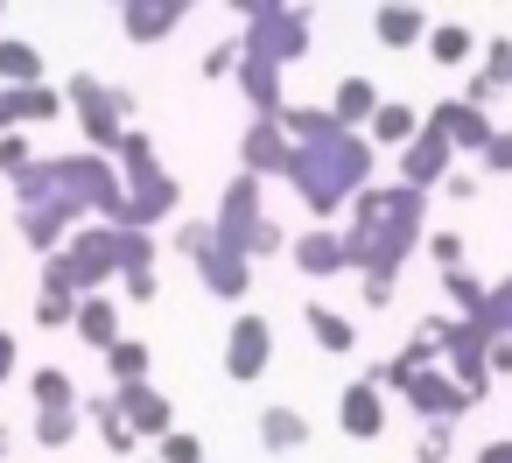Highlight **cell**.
Masks as SVG:
<instances>
[{
    "label": "cell",
    "mask_w": 512,
    "mask_h": 463,
    "mask_svg": "<svg viewBox=\"0 0 512 463\" xmlns=\"http://www.w3.org/2000/svg\"><path fill=\"white\" fill-rule=\"evenodd\" d=\"M309 442V421H302V407H260V449L267 456H281V449H302Z\"/></svg>",
    "instance_id": "obj_27"
},
{
    "label": "cell",
    "mask_w": 512,
    "mask_h": 463,
    "mask_svg": "<svg viewBox=\"0 0 512 463\" xmlns=\"http://www.w3.org/2000/svg\"><path fill=\"white\" fill-rule=\"evenodd\" d=\"M85 414L99 421V442H106V449H113L120 463H141V456H134V449H141V435H134V428L120 421V400H113V393H99V400H85Z\"/></svg>",
    "instance_id": "obj_24"
},
{
    "label": "cell",
    "mask_w": 512,
    "mask_h": 463,
    "mask_svg": "<svg viewBox=\"0 0 512 463\" xmlns=\"http://www.w3.org/2000/svg\"><path fill=\"white\" fill-rule=\"evenodd\" d=\"M204 246H211V225H176V253L183 260H197Z\"/></svg>",
    "instance_id": "obj_46"
},
{
    "label": "cell",
    "mask_w": 512,
    "mask_h": 463,
    "mask_svg": "<svg viewBox=\"0 0 512 463\" xmlns=\"http://www.w3.org/2000/svg\"><path fill=\"white\" fill-rule=\"evenodd\" d=\"M449 169H456V148H449L435 127H421V141L400 155V183H407V190H421V197H428V190H442V183H449Z\"/></svg>",
    "instance_id": "obj_16"
},
{
    "label": "cell",
    "mask_w": 512,
    "mask_h": 463,
    "mask_svg": "<svg viewBox=\"0 0 512 463\" xmlns=\"http://www.w3.org/2000/svg\"><path fill=\"white\" fill-rule=\"evenodd\" d=\"M477 463H512V435H498V442H484V449H477Z\"/></svg>",
    "instance_id": "obj_51"
},
{
    "label": "cell",
    "mask_w": 512,
    "mask_h": 463,
    "mask_svg": "<svg viewBox=\"0 0 512 463\" xmlns=\"http://www.w3.org/2000/svg\"><path fill=\"white\" fill-rule=\"evenodd\" d=\"M36 169V155H29V134H0V176L8 183H22Z\"/></svg>",
    "instance_id": "obj_40"
},
{
    "label": "cell",
    "mask_w": 512,
    "mask_h": 463,
    "mask_svg": "<svg viewBox=\"0 0 512 463\" xmlns=\"http://www.w3.org/2000/svg\"><path fill=\"white\" fill-rule=\"evenodd\" d=\"M491 337H512V274L505 281H491V302H484V316H477Z\"/></svg>",
    "instance_id": "obj_39"
},
{
    "label": "cell",
    "mask_w": 512,
    "mask_h": 463,
    "mask_svg": "<svg viewBox=\"0 0 512 463\" xmlns=\"http://www.w3.org/2000/svg\"><path fill=\"white\" fill-rule=\"evenodd\" d=\"M15 365H22V344H15V330H0V386H8Z\"/></svg>",
    "instance_id": "obj_47"
},
{
    "label": "cell",
    "mask_w": 512,
    "mask_h": 463,
    "mask_svg": "<svg viewBox=\"0 0 512 463\" xmlns=\"http://www.w3.org/2000/svg\"><path fill=\"white\" fill-rule=\"evenodd\" d=\"M428 57H435L442 71H463V64L477 57V29H463V22H442V29H428Z\"/></svg>",
    "instance_id": "obj_29"
},
{
    "label": "cell",
    "mask_w": 512,
    "mask_h": 463,
    "mask_svg": "<svg viewBox=\"0 0 512 463\" xmlns=\"http://www.w3.org/2000/svg\"><path fill=\"white\" fill-rule=\"evenodd\" d=\"M64 99H71V113H78V127H85L92 155H120V141H127V127H134V92H120V85L78 71V78L64 85Z\"/></svg>",
    "instance_id": "obj_5"
},
{
    "label": "cell",
    "mask_w": 512,
    "mask_h": 463,
    "mask_svg": "<svg viewBox=\"0 0 512 463\" xmlns=\"http://www.w3.org/2000/svg\"><path fill=\"white\" fill-rule=\"evenodd\" d=\"M379 106H386V92H379L372 78H358V71L330 85V113H337V127H344V134H365V127L379 120Z\"/></svg>",
    "instance_id": "obj_18"
},
{
    "label": "cell",
    "mask_w": 512,
    "mask_h": 463,
    "mask_svg": "<svg viewBox=\"0 0 512 463\" xmlns=\"http://www.w3.org/2000/svg\"><path fill=\"white\" fill-rule=\"evenodd\" d=\"M428 260H435L442 274H463V267H470V239H463V232H428Z\"/></svg>",
    "instance_id": "obj_37"
},
{
    "label": "cell",
    "mask_w": 512,
    "mask_h": 463,
    "mask_svg": "<svg viewBox=\"0 0 512 463\" xmlns=\"http://www.w3.org/2000/svg\"><path fill=\"white\" fill-rule=\"evenodd\" d=\"M239 43H246V57H260V64H302L309 57V15L302 8H274V0H239Z\"/></svg>",
    "instance_id": "obj_4"
},
{
    "label": "cell",
    "mask_w": 512,
    "mask_h": 463,
    "mask_svg": "<svg viewBox=\"0 0 512 463\" xmlns=\"http://www.w3.org/2000/svg\"><path fill=\"white\" fill-rule=\"evenodd\" d=\"M36 442H43V449H71V442H78V407H64V414H36Z\"/></svg>",
    "instance_id": "obj_38"
},
{
    "label": "cell",
    "mask_w": 512,
    "mask_h": 463,
    "mask_svg": "<svg viewBox=\"0 0 512 463\" xmlns=\"http://www.w3.org/2000/svg\"><path fill=\"white\" fill-rule=\"evenodd\" d=\"M267 365H274V323L267 316H232V330H225V372H232V386H253Z\"/></svg>",
    "instance_id": "obj_9"
},
{
    "label": "cell",
    "mask_w": 512,
    "mask_h": 463,
    "mask_svg": "<svg viewBox=\"0 0 512 463\" xmlns=\"http://www.w3.org/2000/svg\"><path fill=\"white\" fill-rule=\"evenodd\" d=\"M442 295L456 302V316H463V323H477V316H484V302H491V281H477V274L463 267V274H442Z\"/></svg>",
    "instance_id": "obj_33"
},
{
    "label": "cell",
    "mask_w": 512,
    "mask_h": 463,
    "mask_svg": "<svg viewBox=\"0 0 512 463\" xmlns=\"http://www.w3.org/2000/svg\"><path fill=\"white\" fill-rule=\"evenodd\" d=\"M120 176H127V190H141V183H155L162 176V162H155V141L141 134V127H127V141H120Z\"/></svg>",
    "instance_id": "obj_30"
},
{
    "label": "cell",
    "mask_w": 512,
    "mask_h": 463,
    "mask_svg": "<svg viewBox=\"0 0 512 463\" xmlns=\"http://www.w3.org/2000/svg\"><path fill=\"white\" fill-rule=\"evenodd\" d=\"M449 449H456V428H449V421H435V428L414 442V456H421V463H449Z\"/></svg>",
    "instance_id": "obj_42"
},
{
    "label": "cell",
    "mask_w": 512,
    "mask_h": 463,
    "mask_svg": "<svg viewBox=\"0 0 512 463\" xmlns=\"http://www.w3.org/2000/svg\"><path fill=\"white\" fill-rule=\"evenodd\" d=\"M197 281H204V295H218V302H246V295H253V260L232 253V246H218V232H211V246L197 253Z\"/></svg>",
    "instance_id": "obj_13"
},
{
    "label": "cell",
    "mask_w": 512,
    "mask_h": 463,
    "mask_svg": "<svg viewBox=\"0 0 512 463\" xmlns=\"http://www.w3.org/2000/svg\"><path fill=\"white\" fill-rule=\"evenodd\" d=\"M491 379H512V337L491 344Z\"/></svg>",
    "instance_id": "obj_50"
},
{
    "label": "cell",
    "mask_w": 512,
    "mask_h": 463,
    "mask_svg": "<svg viewBox=\"0 0 512 463\" xmlns=\"http://www.w3.org/2000/svg\"><path fill=\"white\" fill-rule=\"evenodd\" d=\"M232 85H239V99L253 106V120H281V113L295 106V99H288V71H281V64H260V57H246Z\"/></svg>",
    "instance_id": "obj_15"
},
{
    "label": "cell",
    "mask_w": 512,
    "mask_h": 463,
    "mask_svg": "<svg viewBox=\"0 0 512 463\" xmlns=\"http://www.w3.org/2000/svg\"><path fill=\"white\" fill-rule=\"evenodd\" d=\"M428 127H435L456 155H484V148L498 141L491 113H484V106H470V99H442V106H428Z\"/></svg>",
    "instance_id": "obj_11"
},
{
    "label": "cell",
    "mask_w": 512,
    "mask_h": 463,
    "mask_svg": "<svg viewBox=\"0 0 512 463\" xmlns=\"http://www.w3.org/2000/svg\"><path fill=\"white\" fill-rule=\"evenodd\" d=\"M0 134H15V92L0 85Z\"/></svg>",
    "instance_id": "obj_52"
},
{
    "label": "cell",
    "mask_w": 512,
    "mask_h": 463,
    "mask_svg": "<svg viewBox=\"0 0 512 463\" xmlns=\"http://www.w3.org/2000/svg\"><path fill=\"white\" fill-rule=\"evenodd\" d=\"M141 463H155V456H141Z\"/></svg>",
    "instance_id": "obj_54"
},
{
    "label": "cell",
    "mask_w": 512,
    "mask_h": 463,
    "mask_svg": "<svg viewBox=\"0 0 512 463\" xmlns=\"http://www.w3.org/2000/svg\"><path fill=\"white\" fill-rule=\"evenodd\" d=\"M505 85H512V36H491V43H484V71L470 78V92H463V99L491 113V99H498Z\"/></svg>",
    "instance_id": "obj_22"
},
{
    "label": "cell",
    "mask_w": 512,
    "mask_h": 463,
    "mask_svg": "<svg viewBox=\"0 0 512 463\" xmlns=\"http://www.w3.org/2000/svg\"><path fill=\"white\" fill-rule=\"evenodd\" d=\"M484 190V169H449V183H442V197H456V204H470Z\"/></svg>",
    "instance_id": "obj_44"
},
{
    "label": "cell",
    "mask_w": 512,
    "mask_h": 463,
    "mask_svg": "<svg viewBox=\"0 0 512 463\" xmlns=\"http://www.w3.org/2000/svg\"><path fill=\"white\" fill-rule=\"evenodd\" d=\"M29 393H36V414H64V407H78V386H71L64 365H36V372H29Z\"/></svg>",
    "instance_id": "obj_32"
},
{
    "label": "cell",
    "mask_w": 512,
    "mask_h": 463,
    "mask_svg": "<svg viewBox=\"0 0 512 463\" xmlns=\"http://www.w3.org/2000/svg\"><path fill=\"white\" fill-rule=\"evenodd\" d=\"M106 281H120V225H78L71 246L43 260V288L99 295Z\"/></svg>",
    "instance_id": "obj_3"
},
{
    "label": "cell",
    "mask_w": 512,
    "mask_h": 463,
    "mask_svg": "<svg viewBox=\"0 0 512 463\" xmlns=\"http://www.w3.org/2000/svg\"><path fill=\"white\" fill-rule=\"evenodd\" d=\"M302 323H309L316 351H330V358H351V351H358V323H351L344 309H330V302H309V309H302Z\"/></svg>",
    "instance_id": "obj_21"
},
{
    "label": "cell",
    "mask_w": 512,
    "mask_h": 463,
    "mask_svg": "<svg viewBox=\"0 0 512 463\" xmlns=\"http://www.w3.org/2000/svg\"><path fill=\"white\" fill-rule=\"evenodd\" d=\"M78 302H85V295H71V288H43V295H36V323H43V330H64V323H78Z\"/></svg>",
    "instance_id": "obj_36"
},
{
    "label": "cell",
    "mask_w": 512,
    "mask_h": 463,
    "mask_svg": "<svg viewBox=\"0 0 512 463\" xmlns=\"http://www.w3.org/2000/svg\"><path fill=\"white\" fill-rule=\"evenodd\" d=\"M421 127H428V113H414L407 99H386V106H379V120L365 127V141H372V148H400V155H407V148L421 141Z\"/></svg>",
    "instance_id": "obj_20"
},
{
    "label": "cell",
    "mask_w": 512,
    "mask_h": 463,
    "mask_svg": "<svg viewBox=\"0 0 512 463\" xmlns=\"http://www.w3.org/2000/svg\"><path fill=\"white\" fill-rule=\"evenodd\" d=\"M477 169H484V176H512V127H498V141L477 155Z\"/></svg>",
    "instance_id": "obj_43"
},
{
    "label": "cell",
    "mask_w": 512,
    "mask_h": 463,
    "mask_svg": "<svg viewBox=\"0 0 512 463\" xmlns=\"http://www.w3.org/2000/svg\"><path fill=\"white\" fill-rule=\"evenodd\" d=\"M148 365H155V351H148L141 337H120V344L106 351V372H113V393H120V386H148Z\"/></svg>",
    "instance_id": "obj_31"
},
{
    "label": "cell",
    "mask_w": 512,
    "mask_h": 463,
    "mask_svg": "<svg viewBox=\"0 0 512 463\" xmlns=\"http://www.w3.org/2000/svg\"><path fill=\"white\" fill-rule=\"evenodd\" d=\"M491 330L484 323H463V316H442V372L470 393V400H484L491 393Z\"/></svg>",
    "instance_id": "obj_6"
},
{
    "label": "cell",
    "mask_w": 512,
    "mask_h": 463,
    "mask_svg": "<svg viewBox=\"0 0 512 463\" xmlns=\"http://www.w3.org/2000/svg\"><path fill=\"white\" fill-rule=\"evenodd\" d=\"M64 92L57 85H22L15 92V134H29V127H50V120H64Z\"/></svg>",
    "instance_id": "obj_25"
},
{
    "label": "cell",
    "mask_w": 512,
    "mask_h": 463,
    "mask_svg": "<svg viewBox=\"0 0 512 463\" xmlns=\"http://www.w3.org/2000/svg\"><path fill=\"white\" fill-rule=\"evenodd\" d=\"M155 463H204V442H197L190 428H176V435L155 442Z\"/></svg>",
    "instance_id": "obj_41"
},
{
    "label": "cell",
    "mask_w": 512,
    "mask_h": 463,
    "mask_svg": "<svg viewBox=\"0 0 512 463\" xmlns=\"http://www.w3.org/2000/svg\"><path fill=\"white\" fill-rule=\"evenodd\" d=\"M281 246H288V232H281V225H274V218H267V232H260V239H253V260H267V253H281Z\"/></svg>",
    "instance_id": "obj_48"
},
{
    "label": "cell",
    "mask_w": 512,
    "mask_h": 463,
    "mask_svg": "<svg viewBox=\"0 0 512 463\" xmlns=\"http://www.w3.org/2000/svg\"><path fill=\"white\" fill-rule=\"evenodd\" d=\"M120 295H127V302H155V295H162L155 267H141V274H120Z\"/></svg>",
    "instance_id": "obj_45"
},
{
    "label": "cell",
    "mask_w": 512,
    "mask_h": 463,
    "mask_svg": "<svg viewBox=\"0 0 512 463\" xmlns=\"http://www.w3.org/2000/svg\"><path fill=\"white\" fill-rule=\"evenodd\" d=\"M400 400H407V407H414V414H421L428 428H435V421H456V414H470V407H477V400H470V393H463V386H456V379H449L442 365H428V372H414Z\"/></svg>",
    "instance_id": "obj_12"
},
{
    "label": "cell",
    "mask_w": 512,
    "mask_h": 463,
    "mask_svg": "<svg viewBox=\"0 0 512 463\" xmlns=\"http://www.w3.org/2000/svg\"><path fill=\"white\" fill-rule=\"evenodd\" d=\"M0 85L22 92V85H43V50L22 43V36H0Z\"/></svg>",
    "instance_id": "obj_28"
},
{
    "label": "cell",
    "mask_w": 512,
    "mask_h": 463,
    "mask_svg": "<svg viewBox=\"0 0 512 463\" xmlns=\"http://www.w3.org/2000/svg\"><path fill=\"white\" fill-rule=\"evenodd\" d=\"M0 456H8V428H0Z\"/></svg>",
    "instance_id": "obj_53"
},
{
    "label": "cell",
    "mask_w": 512,
    "mask_h": 463,
    "mask_svg": "<svg viewBox=\"0 0 512 463\" xmlns=\"http://www.w3.org/2000/svg\"><path fill=\"white\" fill-rule=\"evenodd\" d=\"M71 330H78V337H85L92 351H113V344H120V309H113L106 295H85V302H78V323H71Z\"/></svg>",
    "instance_id": "obj_26"
},
{
    "label": "cell",
    "mask_w": 512,
    "mask_h": 463,
    "mask_svg": "<svg viewBox=\"0 0 512 463\" xmlns=\"http://www.w3.org/2000/svg\"><path fill=\"white\" fill-rule=\"evenodd\" d=\"M239 64H246V43H239V36H218V43L204 50V78H211V85L239 78Z\"/></svg>",
    "instance_id": "obj_35"
},
{
    "label": "cell",
    "mask_w": 512,
    "mask_h": 463,
    "mask_svg": "<svg viewBox=\"0 0 512 463\" xmlns=\"http://www.w3.org/2000/svg\"><path fill=\"white\" fill-rule=\"evenodd\" d=\"M281 127H288L295 141H323V134H337V113H330V106H288Z\"/></svg>",
    "instance_id": "obj_34"
},
{
    "label": "cell",
    "mask_w": 512,
    "mask_h": 463,
    "mask_svg": "<svg viewBox=\"0 0 512 463\" xmlns=\"http://www.w3.org/2000/svg\"><path fill=\"white\" fill-rule=\"evenodd\" d=\"M260 197H267V183H260V176H246V169L225 183V197H218V218H211L218 246H232V253H246V260H253V239L267 232V211H260Z\"/></svg>",
    "instance_id": "obj_7"
},
{
    "label": "cell",
    "mask_w": 512,
    "mask_h": 463,
    "mask_svg": "<svg viewBox=\"0 0 512 463\" xmlns=\"http://www.w3.org/2000/svg\"><path fill=\"white\" fill-rule=\"evenodd\" d=\"M372 36H379V50H414V43H428V15L421 8H379Z\"/></svg>",
    "instance_id": "obj_23"
},
{
    "label": "cell",
    "mask_w": 512,
    "mask_h": 463,
    "mask_svg": "<svg viewBox=\"0 0 512 463\" xmlns=\"http://www.w3.org/2000/svg\"><path fill=\"white\" fill-rule=\"evenodd\" d=\"M344 239H351V260H358V281H393L400 288L407 253L428 246V197L407 190V183H372L344 211Z\"/></svg>",
    "instance_id": "obj_1"
},
{
    "label": "cell",
    "mask_w": 512,
    "mask_h": 463,
    "mask_svg": "<svg viewBox=\"0 0 512 463\" xmlns=\"http://www.w3.org/2000/svg\"><path fill=\"white\" fill-rule=\"evenodd\" d=\"M288 260L309 274V281H337V274H358V260H351V239H344V225H309L295 246H288Z\"/></svg>",
    "instance_id": "obj_10"
},
{
    "label": "cell",
    "mask_w": 512,
    "mask_h": 463,
    "mask_svg": "<svg viewBox=\"0 0 512 463\" xmlns=\"http://www.w3.org/2000/svg\"><path fill=\"white\" fill-rule=\"evenodd\" d=\"M239 169L260 176V183H288L295 176V134L281 120H253L246 141H239Z\"/></svg>",
    "instance_id": "obj_8"
},
{
    "label": "cell",
    "mask_w": 512,
    "mask_h": 463,
    "mask_svg": "<svg viewBox=\"0 0 512 463\" xmlns=\"http://www.w3.org/2000/svg\"><path fill=\"white\" fill-rule=\"evenodd\" d=\"M120 400V421L134 428V435H176V407H169V393H155V386H120L113 393Z\"/></svg>",
    "instance_id": "obj_19"
},
{
    "label": "cell",
    "mask_w": 512,
    "mask_h": 463,
    "mask_svg": "<svg viewBox=\"0 0 512 463\" xmlns=\"http://www.w3.org/2000/svg\"><path fill=\"white\" fill-rule=\"evenodd\" d=\"M337 428H344L351 442H379V435H386V393H379L372 379H344V393H337Z\"/></svg>",
    "instance_id": "obj_14"
},
{
    "label": "cell",
    "mask_w": 512,
    "mask_h": 463,
    "mask_svg": "<svg viewBox=\"0 0 512 463\" xmlns=\"http://www.w3.org/2000/svg\"><path fill=\"white\" fill-rule=\"evenodd\" d=\"M358 295H365V309H386L393 302V281H358Z\"/></svg>",
    "instance_id": "obj_49"
},
{
    "label": "cell",
    "mask_w": 512,
    "mask_h": 463,
    "mask_svg": "<svg viewBox=\"0 0 512 463\" xmlns=\"http://www.w3.org/2000/svg\"><path fill=\"white\" fill-rule=\"evenodd\" d=\"M183 0H127L120 8V36L127 43H162V36H176L183 29Z\"/></svg>",
    "instance_id": "obj_17"
},
{
    "label": "cell",
    "mask_w": 512,
    "mask_h": 463,
    "mask_svg": "<svg viewBox=\"0 0 512 463\" xmlns=\"http://www.w3.org/2000/svg\"><path fill=\"white\" fill-rule=\"evenodd\" d=\"M372 162H379V148L365 141V134H323V141H295V176H288V190L302 197V211L316 218V225H330L337 211H351L365 190H372Z\"/></svg>",
    "instance_id": "obj_2"
}]
</instances>
